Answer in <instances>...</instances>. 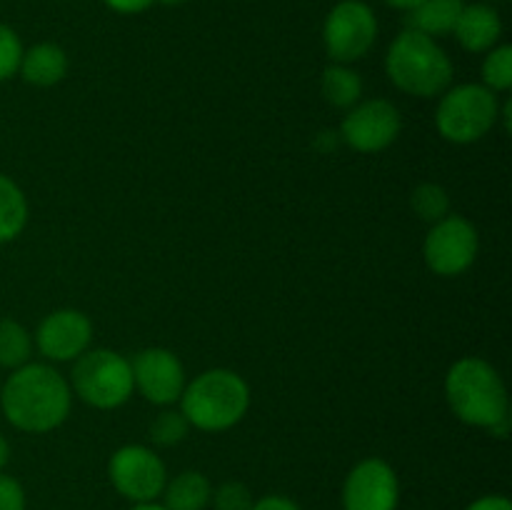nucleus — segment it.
<instances>
[{
  "mask_svg": "<svg viewBox=\"0 0 512 510\" xmlns=\"http://www.w3.org/2000/svg\"><path fill=\"white\" fill-rule=\"evenodd\" d=\"M28 198L23 188L0 173V245L13 243L28 225Z\"/></svg>",
  "mask_w": 512,
  "mask_h": 510,
  "instance_id": "6ab92c4d",
  "label": "nucleus"
},
{
  "mask_svg": "<svg viewBox=\"0 0 512 510\" xmlns=\"http://www.w3.org/2000/svg\"><path fill=\"white\" fill-rule=\"evenodd\" d=\"M103 3L108 5L113 13L138 15V13H145V10H148L155 0H103Z\"/></svg>",
  "mask_w": 512,
  "mask_h": 510,
  "instance_id": "cd10ccee",
  "label": "nucleus"
},
{
  "mask_svg": "<svg viewBox=\"0 0 512 510\" xmlns=\"http://www.w3.org/2000/svg\"><path fill=\"white\" fill-rule=\"evenodd\" d=\"M340 500H343V510H398V473L383 458L360 460L345 475Z\"/></svg>",
  "mask_w": 512,
  "mask_h": 510,
  "instance_id": "9b49d317",
  "label": "nucleus"
},
{
  "mask_svg": "<svg viewBox=\"0 0 512 510\" xmlns=\"http://www.w3.org/2000/svg\"><path fill=\"white\" fill-rule=\"evenodd\" d=\"M130 510H168L165 508L163 503H158V500H155V503H140V505H133V508Z\"/></svg>",
  "mask_w": 512,
  "mask_h": 510,
  "instance_id": "2f4dec72",
  "label": "nucleus"
},
{
  "mask_svg": "<svg viewBox=\"0 0 512 510\" xmlns=\"http://www.w3.org/2000/svg\"><path fill=\"white\" fill-rule=\"evenodd\" d=\"M383 3L390 5V8H395V10H405V13H410V10L418 8L423 0H383Z\"/></svg>",
  "mask_w": 512,
  "mask_h": 510,
  "instance_id": "c756f323",
  "label": "nucleus"
},
{
  "mask_svg": "<svg viewBox=\"0 0 512 510\" xmlns=\"http://www.w3.org/2000/svg\"><path fill=\"white\" fill-rule=\"evenodd\" d=\"M70 390L95 410H115L133 395V368L125 355L110 348L85 350L73 360Z\"/></svg>",
  "mask_w": 512,
  "mask_h": 510,
  "instance_id": "423d86ee",
  "label": "nucleus"
},
{
  "mask_svg": "<svg viewBox=\"0 0 512 510\" xmlns=\"http://www.w3.org/2000/svg\"><path fill=\"white\" fill-rule=\"evenodd\" d=\"M93 340V323L83 310L60 308L40 320L33 335V345L50 363H73Z\"/></svg>",
  "mask_w": 512,
  "mask_h": 510,
  "instance_id": "ddd939ff",
  "label": "nucleus"
},
{
  "mask_svg": "<svg viewBox=\"0 0 512 510\" xmlns=\"http://www.w3.org/2000/svg\"><path fill=\"white\" fill-rule=\"evenodd\" d=\"M465 510H512V503L505 495H483V498L473 500Z\"/></svg>",
  "mask_w": 512,
  "mask_h": 510,
  "instance_id": "c85d7f7f",
  "label": "nucleus"
},
{
  "mask_svg": "<svg viewBox=\"0 0 512 510\" xmlns=\"http://www.w3.org/2000/svg\"><path fill=\"white\" fill-rule=\"evenodd\" d=\"M210 503H213V510H250L255 498L248 485L238 483V480H228V483L213 490Z\"/></svg>",
  "mask_w": 512,
  "mask_h": 510,
  "instance_id": "393cba45",
  "label": "nucleus"
},
{
  "mask_svg": "<svg viewBox=\"0 0 512 510\" xmlns=\"http://www.w3.org/2000/svg\"><path fill=\"white\" fill-rule=\"evenodd\" d=\"M463 8L465 0H423L418 8L408 13V28L435 40L445 38V35H453Z\"/></svg>",
  "mask_w": 512,
  "mask_h": 510,
  "instance_id": "f3484780",
  "label": "nucleus"
},
{
  "mask_svg": "<svg viewBox=\"0 0 512 510\" xmlns=\"http://www.w3.org/2000/svg\"><path fill=\"white\" fill-rule=\"evenodd\" d=\"M68 68V53L58 43L45 40V43H35L23 50L18 75L35 88H53L68 75Z\"/></svg>",
  "mask_w": 512,
  "mask_h": 510,
  "instance_id": "2eb2a0df",
  "label": "nucleus"
},
{
  "mask_svg": "<svg viewBox=\"0 0 512 510\" xmlns=\"http://www.w3.org/2000/svg\"><path fill=\"white\" fill-rule=\"evenodd\" d=\"M390 83L413 98H440L453 85V60L430 35L405 28L385 55Z\"/></svg>",
  "mask_w": 512,
  "mask_h": 510,
  "instance_id": "20e7f679",
  "label": "nucleus"
},
{
  "mask_svg": "<svg viewBox=\"0 0 512 510\" xmlns=\"http://www.w3.org/2000/svg\"><path fill=\"white\" fill-rule=\"evenodd\" d=\"M500 120L498 93L483 83L450 85L440 95L435 110V128L448 143L470 145L483 140Z\"/></svg>",
  "mask_w": 512,
  "mask_h": 510,
  "instance_id": "39448f33",
  "label": "nucleus"
},
{
  "mask_svg": "<svg viewBox=\"0 0 512 510\" xmlns=\"http://www.w3.org/2000/svg\"><path fill=\"white\" fill-rule=\"evenodd\" d=\"M155 3H163V5H170V8H175V5H183L188 3V0H155Z\"/></svg>",
  "mask_w": 512,
  "mask_h": 510,
  "instance_id": "473e14b6",
  "label": "nucleus"
},
{
  "mask_svg": "<svg viewBox=\"0 0 512 510\" xmlns=\"http://www.w3.org/2000/svg\"><path fill=\"white\" fill-rule=\"evenodd\" d=\"M130 368H133V388L148 403L160 405V408L178 403L185 390V383H188L183 360L168 348L140 350L130 360Z\"/></svg>",
  "mask_w": 512,
  "mask_h": 510,
  "instance_id": "f8f14e48",
  "label": "nucleus"
},
{
  "mask_svg": "<svg viewBox=\"0 0 512 510\" xmlns=\"http://www.w3.org/2000/svg\"><path fill=\"white\" fill-rule=\"evenodd\" d=\"M180 413L203 433H225L235 428L250 410V385L230 368H210L185 383Z\"/></svg>",
  "mask_w": 512,
  "mask_h": 510,
  "instance_id": "7ed1b4c3",
  "label": "nucleus"
},
{
  "mask_svg": "<svg viewBox=\"0 0 512 510\" xmlns=\"http://www.w3.org/2000/svg\"><path fill=\"white\" fill-rule=\"evenodd\" d=\"M445 400L455 418L495 438L510 435L508 388L498 370L478 355H465L445 375Z\"/></svg>",
  "mask_w": 512,
  "mask_h": 510,
  "instance_id": "f03ea898",
  "label": "nucleus"
},
{
  "mask_svg": "<svg viewBox=\"0 0 512 510\" xmlns=\"http://www.w3.org/2000/svg\"><path fill=\"white\" fill-rule=\"evenodd\" d=\"M10 463V443L3 433H0V473L5 470V465Z\"/></svg>",
  "mask_w": 512,
  "mask_h": 510,
  "instance_id": "7c9ffc66",
  "label": "nucleus"
},
{
  "mask_svg": "<svg viewBox=\"0 0 512 510\" xmlns=\"http://www.w3.org/2000/svg\"><path fill=\"white\" fill-rule=\"evenodd\" d=\"M250 510H300V505L288 495H263L255 500Z\"/></svg>",
  "mask_w": 512,
  "mask_h": 510,
  "instance_id": "bb28decb",
  "label": "nucleus"
},
{
  "mask_svg": "<svg viewBox=\"0 0 512 510\" xmlns=\"http://www.w3.org/2000/svg\"><path fill=\"white\" fill-rule=\"evenodd\" d=\"M480 250L478 228L463 215H445L430 225L423 243V260L430 273L440 278H458L473 268Z\"/></svg>",
  "mask_w": 512,
  "mask_h": 510,
  "instance_id": "6e6552de",
  "label": "nucleus"
},
{
  "mask_svg": "<svg viewBox=\"0 0 512 510\" xmlns=\"http://www.w3.org/2000/svg\"><path fill=\"white\" fill-rule=\"evenodd\" d=\"M453 35L460 48L473 55H485L503 38V20L500 13L488 3H465Z\"/></svg>",
  "mask_w": 512,
  "mask_h": 510,
  "instance_id": "4468645a",
  "label": "nucleus"
},
{
  "mask_svg": "<svg viewBox=\"0 0 512 510\" xmlns=\"http://www.w3.org/2000/svg\"><path fill=\"white\" fill-rule=\"evenodd\" d=\"M23 43L20 35L10 25L0 23V83L18 75L20 58H23Z\"/></svg>",
  "mask_w": 512,
  "mask_h": 510,
  "instance_id": "b1692460",
  "label": "nucleus"
},
{
  "mask_svg": "<svg viewBox=\"0 0 512 510\" xmlns=\"http://www.w3.org/2000/svg\"><path fill=\"white\" fill-rule=\"evenodd\" d=\"M320 93H323L325 103L333 105V108L350 110L363 100V78L350 65L333 63L323 70Z\"/></svg>",
  "mask_w": 512,
  "mask_h": 510,
  "instance_id": "a211bd4d",
  "label": "nucleus"
},
{
  "mask_svg": "<svg viewBox=\"0 0 512 510\" xmlns=\"http://www.w3.org/2000/svg\"><path fill=\"white\" fill-rule=\"evenodd\" d=\"M33 348V335L25 325L13 318H0V368L15 370L30 363Z\"/></svg>",
  "mask_w": 512,
  "mask_h": 510,
  "instance_id": "aec40b11",
  "label": "nucleus"
},
{
  "mask_svg": "<svg viewBox=\"0 0 512 510\" xmlns=\"http://www.w3.org/2000/svg\"><path fill=\"white\" fill-rule=\"evenodd\" d=\"M400 130H403L400 110L390 100L373 98L360 100L345 113L340 123V138L355 153L375 155L390 148L400 138Z\"/></svg>",
  "mask_w": 512,
  "mask_h": 510,
  "instance_id": "9d476101",
  "label": "nucleus"
},
{
  "mask_svg": "<svg viewBox=\"0 0 512 510\" xmlns=\"http://www.w3.org/2000/svg\"><path fill=\"white\" fill-rule=\"evenodd\" d=\"M190 430V423L185 420V415L180 413V410H160L158 415H155V420L150 423L148 433H150V440H153L155 445H160V448H173V445L183 443L185 435H188Z\"/></svg>",
  "mask_w": 512,
  "mask_h": 510,
  "instance_id": "5701e85b",
  "label": "nucleus"
},
{
  "mask_svg": "<svg viewBox=\"0 0 512 510\" xmlns=\"http://www.w3.org/2000/svg\"><path fill=\"white\" fill-rule=\"evenodd\" d=\"M160 498L168 510H205L213 498V483L200 470H183L168 478Z\"/></svg>",
  "mask_w": 512,
  "mask_h": 510,
  "instance_id": "dca6fc26",
  "label": "nucleus"
},
{
  "mask_svg": "<svg viewBox=\"0 0 512 510\" xmlns=\"http://www.w3.org/2000/svg\"><path fill=\"white\" fill-rule=\"evenodd\" d=\"M380 25L365 0H340L330 8L323 23L325 53L333 63L353 65L373 50Z\"/></svg>",
  "mask_w": 512,
  "mask_h": 510,
  "instance_id": "0eeeda50",
  "label": "nucleus"
},
{
  "mask_svg": "<svg viewBox=\"0 0 512 510\" xmlns=\"http://www.w3.org/2000/svg\"><path fill=\"white\" fill-rule=\"evenodd\" d=\"M483 85L493 93H508L512 88V45L498 43L493 50L485 53L483 65H480Z\"/></svg>",
  "mask_w": 512,
  "mask_h": 510,
  "instance_id": "4be33fe9",
  "label": "nucleus"
},
{
  "mask_svg": "<svg viewBox=\"0 0 512 510\" xmlns=\"http://www.w3.org/2000/svg\"><path fill=\"white\" fill-rule=\"evenodd\" d=\"M0 510H25V490L13 475L0 473Z\"/></svg>",
  "mask_w": 512,
  "mask_h": 510,
  "instance_id": "a878e982",
  "label": "nucleus"
},
{
  "mask_svg": "<svg viewBox=\"0 0 512 510\" xmlns=\"http://www.w3.org/2000/svg\"><path fill=\"white\" fill-rule=\"evenodd\" d=\"M73 390L65 375L48 363H25L10 370L0 388V410L15 430L43 435L68 420Z\"/></svg>",
  "mask_w": 512,
  "mask_h": 510,
  "instance_id": "f257e3e1",
  "label": "nucleus"
},
{
  "mask_svg": "<svg viewBox=\"0 0 512 510\" xmlns=\"http://www.w3.org/2000/svg\"><path fill=\"white\" fill-rule=\"evenodd\" d=\"M410 208L425 223H438L445 215H450V198L448 190L438 183H420L410 193Z\"/></svg>",
  "mask_w": 512,
  "mask_h": 510,
  "instance_id": "412c9836",
  "label": "nucleus"
},
{
  "mask_svg": "<svg viewBox=\"0 0 512 510\" xmlns=\"http://www.w3.org/2000/svg\"><path fill=\"white\" fill-rule=\"evenodd\" d=\"M108 478L115 493L133 505L155 503L168 483V470L160 455L148 445L130 443L115 450L108 460Z\"/></svg>",
  "mask_w": 512,
  "mask_h": 510,
  "instance_id": "1a4fd4ad",
  "label": "nucleus"
}]
</instances>
